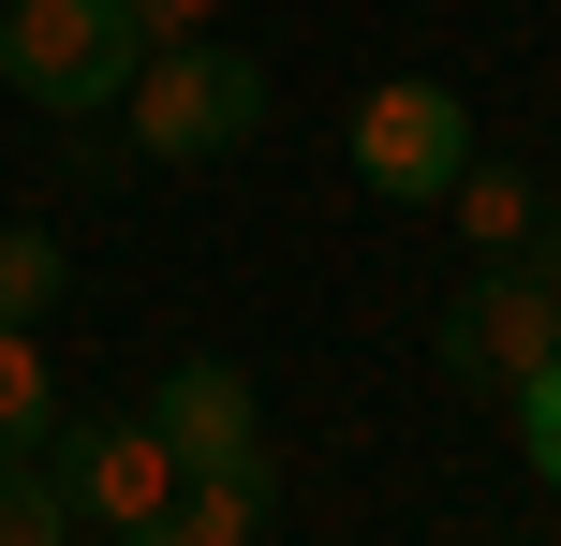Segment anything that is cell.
<instances>
[{
    "mask_svg": "<svg viewBox=\"0 0 561 546\" xmlns=\"http://www.w3.org/2000/svg\"><path fill=\"white\" fill-rule=\"evenodd\" d=\"M266 502H280L266 473H207V488H178L163 518H134L118 546H252V532H266Z\"/></svg>",
    "mask_w": 561,
    "mask_h": 546,
    "instance_id": "obj_7",
    "label": "cell"
},
{
    "mask_svg": "<svg viewBox=\"0 0 561 546\" xmlns=\"http://www.w3.org/2000/svg\"><path fill=\"white\" fill-rule=\"evenodd\" d=\"M45 473H59V502L104 518V532H134V518L178 502V458H163L148 414H59V429H45Z\"/></svg>",
    "mask_w": 561,
    "mask_h": 546,
    "instance_id": "obj_5",
    "label": "cell"
},
{
    "mask_svg": "<svg viewBox=\"0 0 561 546\" xmlns=\"http://www.w3.org/2000/svg\"><path fill=\"white\" fill-rule=\"evenodd\" d=\"M444 207H458V236H473V266H517V252H533V222H547V193H533L517 163H488V148L458 163Z\"/></svg>",
    "mask_w": 561,
    "mask_h": 546,
    "instance_id": "obj_8",
    "label": "cell"
},
{
    "mask_svg": "<svg viewBox=\"0 0 561 546\" xmlns=\"http://www.w3.org/2000/svg\"><path fill=\"white\" fill-rule=\"evenodd\" d=\"M45 311H59V236L0 222V325H45Z\"/></svg>",
    "mask_w": 561,
    "mask_h": 546,
    "instance_id": "obj_10",
    "label": "cell"
},
{
    "mask_svg": "<svg viewBox=\"0 0 561 546\" xmlns=\"http://www.w3.org/2000/svg\"><path fill=\"white\" fill-rule=\"evenodd\" d=\"M0 546H75V502L45 458H0Z\"/></svg>",
    "mask_w": 561,
    "mask_h": 546,
    "instance_id": "obj_11",
    "label": "cell"
},
{
    "mask_svg": "<svg viewBox=\"0 0 561 546\" xmlns=\"http://www.w3.org/2000/svg\"><path fill=\"white\" fill-rule=\"evenodd\" d=\"M134 15L118 0H0V89H30L45 118H104L134 89Z\"/></svg>",
    "mask_w": 561,
    "mask_h": 546,
    "instance_id": "obj_2",
    "label": "cell"
},
{
    "mask_svg": "<svg viewBox=\"0 0 561 546\" xmlns=\"http://www.w3.org/2000/svg\"><path fill=\"white\" fill-rule=\"evenodd\" d=\"M428 340H444V370L473 384V399H517V384L561 355V295L533 281V252H517V266H473V281L444 295V325H428Z\"/></svg>",
    "mask_w": 561,
    "mask_h": 546,
    "instance_id": "obj_4",
    "label": "cell"
},
{
    "mask_svg": "<svg viewBox=\"0 0 561 546\" xmlns=\"http://www.w3.org/2000/svg\"><path fill=\"white\" fill-rule=\"evenodd\" d=\"M118 15H134V45H193V30H222L237 0H118Z\"/></svg>",
    "mask_w": 561,
    "mask_h": 546,
    "instance_id": "obj_13",
    "label": "cell"
},
{
    "mask_svg": "<svg viewBox=\"0 0 561 546\" xmlns=\"http://www.w3.org/2000/svg\"><path fill=\"white\" fill-rule=\"evenodd\" d=\"M45 429H59V370L30 325H0V458H45Z\"/></svg>",
    "mask_w": 561,
    "mask_h": 546,
    "instance_id": "obj_9",
    "label": "cell"
},
{
    "mask_svg": "<svg viewBox=\"0 0 561 546\" xmlns=\"http://www.w3.org/2000/svg\"><path fill=\"white\" fill-rule=\"evenodd\" d=\"M533 281L561 295V207H547V222H533Z\"/></svg>",
    "mask_w": 561,
    "mask_h": 546,
    "instance_id": "obj_14",
    "label": "cell"
},
{
    "mask_svg": "<svg viewBox=\"0 0 561 546\" xmlns=\"http://www.w3.org/2000/svg\"><path fill=\"white\" fill-rule=\"evenodd\" d=\"M118 118H134V163H222V148L266 133V59L222 45V30H193V45H148L134 89H118Z\"/></svg>",
    "mask_w": 561,
    "mask_h": 546,
    "instance_id": "obj_1",
    "label": "cell"
},
{
    "mask_svg": "<svg viewBox=\"0 0 561 546\" xmlns=\"http://www.w3.org/2000/svg\"><path fill=\"white\" fill-rule=\"evenodd\" d=\"M458 163H473V104H458L444 74H385V89L355 104V177H369L385 207H444Z\"/></svg>",
    "mask_w": 561,
    "mask_h": 546,
    "instance_id": "obj_3",
    "label": "cell"
},
{
    "mask_svg": "<svg viewBox=\"0 0 561 546\" xmlns=\"http://www.w3.org/2000/svg\"><path fill=\"white\" fill-rule=\"evenodd\" d=\"M148 429H163L178 488H207V473H266V429H252V370H222V355H178V370L148 384Z\"/></svg>",
    "mask_w": 561,
    "mask_h": 546,
    "instance_id": "obj_6",
    "label": "cell"
},
{
    "mask_svg": "<svg viewBox=\"0 0 561 546\" xmlns=\"http://www.w3.org/2000/svg\"><path fill=\"white\" fill-rule=\"evenodd\" d=\"M503 414H517V458H533V488H561V355H547L533 384H517Z\"/></svg>",
    "mask_w": 561,
    "mask_h": 546,
    "instance_id": "obj_12",
    "label": "cell"
}]
</instances>
